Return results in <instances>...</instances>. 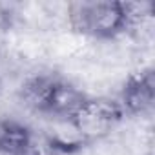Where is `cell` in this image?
<instances>
[{
  "mask_svg": "<svg viewBox=\"0 0 155 155\" xmlns=\"http://www.w3.org/2000/svg\"><path fill=\"white\" fill-rule=\"evenodd\" d=\"M84 99L86 95L75 84L57 75V81L53 84V91L49 97L48 119H71V115L77 111V108L82 104Z\"/></svg>",
  "mask_w": 155,
  "mask_h": 155,
  "instance_id": "obj_5",
  "label": "cell"
},
{
  "mask_svg": "<svg viewBox=\"0 0 155 155\" xmlns=\"http://www.w3.org/2000/svg\"><path fill=\"white\" fill-rule=\"evenodd\" d=\"M9 28H11V11L8 9L6 4L0 2V46H2L6 35L9 33Z\"/></svg>",
  "mask_w": 155,
  "mask_h": 155,
  "instance_id": "obj_7",
  "label": "cell"
},
{
  "mask_svg": "<svg viewBox=\"0 0 155 155\" xmlns=\"http://www.w3.org/2000/svg\"><path fill=\"white\" fill-rule=\"evenodd\" d=\"M124 117L126 115L119 101L108 97H86L69 120L79 137L88 146L108 137Z\"/></svg>",
  "mask_w": 155,
  "mask_h": 155,
  "instance_id": "obj_2",
  "label": "cell"
},
{
  "mask_svg": "<svg viewBox=\"0 0 155 155\" xmlns=\"http://www.w3.org/2000/svg\"><path fill=\"white\" fill-rule=\"evenodd\" d=\"M55 81H57V75H51V73H37L28 77L18 90L20 102L29 111L48 117V106H49V97H51Z\"/></svg>",
  "mask_w": 155,
  "mask_h": 155,
  "instance_id": "obj_4",
  "label": "cell"
},
{
  "mask_svg": "<svg viewBox=\"0 0 155 155\" xmlns=\"http://www.w3.org/2000/svg\"><path fill=\"white\" fill-rule=\"evenodd\" d=\"M155 101V73L153 69H142L128 77L122 86L120 101L124 115L139 117L151 111Z\"/></svg>",
  "mask_w": 155,
  "mask_h": 155,
  "instance_id": "obj_3",
  "label": "cell"
},
{
  "mask_svg": "<svg viewBox=\"0 0 155 155\" xmlns=\"http://www.w3.org/2000/svg\"><path fill=\"white\" fill-rule=\"evenodd\" d=\"M26 155H60V153H57L55 150H51L44 140H42V142H37V139H35L33 146L28 150V153H26Z\"/></svg>",
  "mask_w": 155,
  "mask_h": 155,
  "instance_id": "obj_8",
  "label": "cell"
},
{
  "mask_svg": "<svg viewBox=\"0 0 155 155\" xmlns=\"http://www.w3.org/2000/svg\"><path fill=\"white\" fill-rule=\"evenodd\" d=\"M35 135L29 126L15 119L0 120V153L2 155H26L33 146Z\"/></svg>",
  "mask_w": 155,
  "mask_h": 155,
  "instance_id": "obj_6",
  "label": "cell"
},
{
  "mask_svg": "<svg viewBox=\"0 0 155 155\" xmlns=\"http://www.w3.org/2000/svg\"><path fill=\"white\" fill-rule=\"evenodd\" d=\"M135 17V4L119 0H79L68 8L73 31L99 40L117 38L133 24Z\"/></svg>",
  "mask_w": 155,
  "mask_h": 155,
  "instance_id": "obj_1",
  "label": "cell"
}]
</instances>
